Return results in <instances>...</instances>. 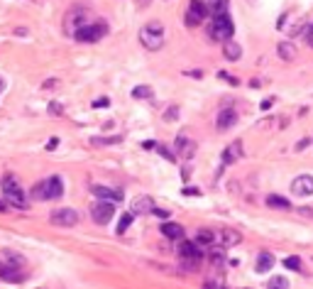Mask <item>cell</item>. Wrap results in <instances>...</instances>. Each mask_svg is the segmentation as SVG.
Masks as SVG:
<instances>
[{
	"instance_id": "29",
	"label": "cell",
	"mask_w": 313,
	"mask_h": 289,
	"mask_svg": "<svg viewBox=\"0 0 313 289\" xmlns=\"http://www.w3.org/2000/svg\"><path fill=\"white\" fill-rule=\"evenodd\" d=\"M284 267H286V270H296V272H299V270H301V260H299L296 255H291V257H286V260H284Z\"/></svg>"
},
{
	"instance_id": "6",
	"label": "cell",
	"mask_w": 313,
	"mask_h": 289,
	"mask_svg": "<svg viewBox=\"0 0 313 289\" xmlns=\"http://www.w3.org/2000/svg\"><path fill=\"white\" fill-rule=\"evenodd\" d=\"M113 216H115V206H113L108 199H105V201L101 199V201H98V204L91 209V218H93L98 225H105V223H108Z\"/></svg>"
},
{
	"instance_id": "28",
	"label": "cell",
	"mask_w": 313,
	"mask_h": 289,
	"mask_svg": "<svg viewBox=\"0 0 313 289\" xmlns=\"http://www.w3.org/2000/svg\"><path fill=\"white\" fill-rule=\"evenodd\" d=\"M228 2H230V0H213V2H210V12H213V15L225 12V10H228Z\"/></svg>"
},
{
	"instance_id": "36",
	"label": "cell",
	"mask_w": 313,
	"mask_h": 289,
	"mask_svg": "<svg viewBox=\"0 0 313 289\" xmlns=\"http://www.w3.org/2000/svg\"><path fill=\"white\" fill-rule=\"evenodd\" d=\"M152 214H154V216H159V218H169V211H164V209H157V206L152 209Z\"/></svg>"
},
{
	"instance_id": "19",
	"label": "cell",
	"mask_w": 313,
	"mask_h": 289,
	"mask_svg": "<svg viewBox=\"0 0 313 289\" xmlns=\"http://www.w3.org/2000/svg\"><path fill=\"white\" fill-rule=\"evenodd\" d=\"M272 267H274V255L267 253V250H262L257 255V272H269Z\"/></svg>"
},
{
	"instance_id": "8",
	"label": "cell",
	"mask_w": 313,
	"mask_h": 289,
	"mask_svg": "<svg viewBox=\"0 0 313 289\" xmlns=\"http://www.w3.org/2000/svg\"><path fill=\"white\" fill-rule=\"evenodd\" d=\"M49 220H52L54 225L71 228V225H76V223H78V211H73V209H57V211H52Z\"/></svg>"
},
{
	"instance_id": "16",
	"label": "cell",
	"mask_w": 313,
	"mask_h": 289,
	"mask_svg": "<svg viewBox=\"0 0 313 289\" xmlns=\"http://www.w3.org/2000/svg\"><path fill=\"white\" fill-rule=\"evenodd\" d=\"M62 194H64L62 177H49L47 179V199H62Z\"/></svg>"
},
{
	"instance_id": "26",
	"label": "cell",
	"mask_w": 313,
	"mask_h": 289,
	"mask_svg": "<svg viewBox=\"0 0 313 289\" xmlns=\"http://www.w3.org/2000/svg\"><path fill=\"white\" fill-rule=\"evenodd\" d=\"M223 260H225V255H223V245H220V248H210V262L220 267Z\"/></svg>"
},
{
	"instance_id": "40",
	"label": "cell",
	"mask_w": 313,
	"mask_h": 289,
	"mask_svg": "<svg viewBox=\"0 0 313 289\" xmlns=\"http://www.w3.org/2000/svg\"><path fill=\"white\" fill-rule=\"evenodd\" d=\"M57 144H59V140H57V138H52V140H49V143H47V149H54V147H57Z\"/></svg>"
},
{
	"instance_id": "7",
	"label": "cell",
	"mask_w": 313,
	"mask_h": 289,
	"mask_svg": "<svg viewBox=\"0 0 313 289\" xmlns=\"http://www.w3.org/2000/svg\"><path fill=\"white\" fill-rule=\"evenodd\" d=\"M206 15H208V7L201 2V0H191V5H188L186 10V25L188 27H196V25H201L203 20H206Z\"/></svg>"
},
{
	"instance_id": "21",
	"label": "cell",
	"mask_w": 313,
	"mask_h": 289,
	"mask_svg": "<svg viewBox=\"0 0 313 289\" xmlns=\"http://www.w3.org/2000/svg\"><path fill=\"white\" fill-rule=\"evenodd\" d=\"M0 280H5V282H22V272H20L17 265L15 267H2L0 265Z\"/></svg>"
},
{
	"instance_id": "10",
	"label": "cell",
	"mask_w": 313,
	"mask_h": 289,
	"mask_svg": "<svg viewBox=\"0 0 313 289\" xmlns=\"http://www.w3.org/2000/svg\"><path fill=\"white\" fill-rule=\"evenodd\" d=\"M240 240H243V235H240L238 230H233V228H223V230L215 233V243H220L223 248H233V245H238Z\"/></svg>"
},
{
	"instance_id": "23",
	"label": "cell",
	"mask_w": 313,
	"mask_h": 289,
	"mask_svg": "<svg viewBox=\"0 0 313 289\" xmlns=\"http://www.w3.org/2000/svg\"><path fill=\"white\" fill-rule=\"evenodd\" d=\"M267 206H272V209H281V211H289V209H291L289 199H284V196H277V194L267 196Z\"/></svg>"
},
{
	"instance_id": "33",
	"label": "cell",
	"mask_w": 313,
	"mask_h": 289,
	"mask_svg": "<svg viewBox=\"0 0 313 289\" xmlns=\"http://www.w3.org/2000/svg\"><path fill=\"white\" fill-rule=\"evenodd\" d=\"M174 118H179V108H176V106H172V108L167 110V115H164V120H174Z\"/></svg>"
},
{
	"instance_id": "44",
	"label": "cell",
	"mask_w": 313,
	"mask_h": 289,
	"mask_svg": "<svg viewBox=\"0 0 313 289\" xmlns=\"http://www.w3.org/2000/svg\"><path fill=\"white\" fill-rule=\"evenodd\" d=\"M0 88H2V83H0Z\"/></svg>"
},
{
	"instance_id": "12",
	"label": "cell",
	"mask_w": 313,
	"mask_h": 289,
	"mask_svg": "<svg viewBox=\"0 0 313 289\" xmlns=\"http://www.w3.org/2000/svg\"><path fill=\"white\" fill-rule=\"evenodd\" d=\"M152 209H154V201L149 199V196H137L135 201H132V216H142V214H152Z\"/></svg>"
},
{
	"instance_id": "32",
	"label": "cell",
	"mask_w": 313,
	"mask_h": 289,
	"mask_svg": "<svg viewBox=\"0 0 313 289\" xmlns=\"http://www.w3.org/2000/svg\"><path fill=\"white\" fill-rule=\"evenodd\" d=\"M154 149H157V152H159L162 157H167V159H172V162L176 159V154H172V152H169V149H167L164 144H154Z\"/></svg>"
},
{
	"instance_id": "37",
	"label": "cell",
	"mask_w": 313,
	"mask_h": 289,
	"mask_svg": "<svg viewBox=\"0 0 313 289\" xmlns=\"http://www.w3.org/2000/svg\"><path fill=\"white\" fill-rule=\"evenodd\" d=\"M184 194H186V196H198L201 191H198L196 186H186V189H184Z\"/></svg>"
},
{
	"instance_id": "41",
	"label": "cell",
	"mask_w": 313,
	"mask_h": 289,
	"mask_svg": "<svg viewBox=\"0 0 313 289\" xmlns=\"http://www.w3.org/2000/svg\"><path fill=\"white\" fill-rule=\"evenodd\" d=\"M304 147H309V140H306V138H304V140H301V143L296 144V149H304Z\"/></svg>"
},
{
	"instance_id": "43",
	"label": "cell",
	"mask_w": 313,
	"mask_h": 289,
	"mask_svg": "<svg viewBox=\"0 0 313 289\" xmlns=\"http://www.w3.org/2000/svg\"><path fill=\"white\" fill-rule=\"evenodd\" d=\"M147 2H149V0H139V7H144V5H147Z\"/></svg>"
},
{
	"instance_id": "18",
	"label": "cell",
	"mask_w": 313,
	"mask_h": 289,
	"mask_svg": "<svg viewBox=\"0 0 313 289\" xmlns=\"http://www.w3.org/2000/svg\"><path fill=\"white\" fill-rule=\"evenodd\" d=\"M162 233H164V238H172V240H181L184 238V225H179V223H164L162 225Z\"/></svg>"
},
{
	"instance_id": "31",
	"label": "cell",
	"mask_w": 313,
	"mask_h": 289,
	"mask_svg": "<svg viewBox=\"0 0 313 289\" xmlns=\"http://www.w3.org/2000/svg\"><path fill=\"white\" fill-rule=\"evenodd\" d=\"M130 223H132V214H125V216L118 220V233H125L127 228H130Z\"/></svg>"
},
{
	"instance_id": "4",
	"label": "cell",
	"mask_w": 313,
	"mask_h": 289,
	"mask_svg": "<svg viewBox=\"0 0 313 289\" xmlns=\"http://www.w3.org/2000/svg\"><path fill=\"white\" fill-rule=\"evenodd\" d=\"M179 260H181V265L186 267L188 272L191 270H196L198 267V262L203 260V250H201V245L193 240H184L181 245H179Z\"/></svg>"
},
{
	"instance_id": "35",
	"label": "cell",
	"mask_w": 313,
	"mask_h": 289,
	"mask_svg": "<svg viewBox=\"0 0 313 289\" xmlns=\"http://www.w3.org/2000/svg\"><path fill=\"white\" fill-rule=\"evenodd\" d=\"M218 76H220V78H225L228 83H233V86H238V78H233V76H230V73H228V72H220V73H218Z\"/></svg>"
},
{
	"instance_id": "22",
	"label": "cell",
	"mask_w": 313,
	"mask_h": 289,
	"mask_svg": "<svg viewBox=\"0 0 313 289\" xmlns=\"http://www.w3.org/2000/svg\"><path fill=\"white\" fill-rule=\"evenodd\" d=\"M277 52H279V57H281L284 62H291V59L296 57V44H291V42H281V44L277 47Z\"/></svg>"
},
{
	"instance_id": "34",
	"label": "cell",
	"mask_w": 313,
	"mask_h": 289,
	"mask_svg": "<svg viewBox=\"0 0 313 289\" xmlns=\"http://www.w3.org/2000/svg\"><path fill=\"white\" fill-rule=\"evenodd\" d=\"M62 103H49V113H52V115H62Z\"/></svg>"
},
{
	"instance_id": "24",
	"label": "cell",
	"mask_w": 313,
	"mask_h": 289,
	"mask_svg": "<svg viewBox=\"0 0 313 289\" xmlns=\"http://www.w3.org/2000/svg\"><path fill=\"white\" fill-rule=\"evenodd\" d=\"M30 199H35V201H47V181L35 184L32 191H30Z\"/></svg>"
},
{
	"instance_id": "20",
	"label": "cell",
	"mask_w": 313,
	"mask_h": 289,
	"mask_svg": "<svg viewBox=\"0 0 313 289\" xmlns=\"http://www.w3.org/2000/svg\"><path fill=\"white\" fill-rule=\"evenodd\" d=\"M196 243H198L201 248H210V245L215 243V230H208V228H201V230L196 233Z\"/></svg>"
},
{
	"instance_id": "1",
	"label": "cell",
	"mask_w": 313,
	"mask_h": 289,
	"mask_svg": "<svg viewBox=\"0 0 313 289\" xmlns=\"http://www.w3.org/2000/svg\"><path fill=\"white\" fill-rule=\"evenodd\" d=\"M139 42H142V47L149 49V52L162 49V47H164V25H162L159 20L147 22V25L139 30Z\"/></svg>"
},
{
	"instance_id": "15",
	"label": "cell",
	"mask_w": 313,
	"mask_h": 289,
	"mask_svg": "<svg viewBox=\"0 0 313 289\" xmlns=\"http://www.w3.org/2000/svg\"><path fill=\"white\" fill-rule=\"evenodd\" d=\"M91 191H93V194H96L98 199H108V201H118V204L123 201V191H120V189H108V186H93Z\"/></svg>"
},
{
	"instance_id": "5",
	"label": "cell",
	"mask_w": 313,
	"mask_h": 289,
	"mask_svg": "<svg viewBox=\"0 0 313 289\" xmlns=\"http://www.w3.org/2000/svg\"><path fill=\"white\" fill-rule=\"evenodd\" d=\"M105 25L103 22H96V25H81V27H76L73 30V37H76V42H98L103 35H105Z\"/></svg>"
},
{
	"instance_id": "11",
	"label": "cell",
	"mask_w": 313,
	"mask_h": 289,
	"mask_svg": "<svg viewBox=\"0 0 313 289\" xmlns=\"http://www.w3.org/2000/svg\"><path fill=\"white\" fill-rule=\"evenodd\" d=\"M235 123H238V113L233 108H223L218 113V120H215L218 130H230V128H235Z\"/></svg>"
},
{
	"instance_id": "39",
	"label": "cell",
	"mask_w": 313,
	"mask_h": 289,
	"mask_svg": "<svg viewBox=\"0 0 313 289\" xmlns=\"http://www.w3.org/2000/svg\"><path fill=\"white\" fill-rule=\"evenodd\" d=\"M108 106V101L105 98H101V101H93V108H105Z\"/></svg>"
},
{
	"instance_id": "14",
	"label": "cell",
	"mask_w": 313,
	"mask_h": 289,
	"mask_svg": "<svg viewBox=\"0 0 313 289\" xmlns=\"http://www.w3.org/2000/svg\"><path fill=\"white\" fill-rule=\"evenodd\" d=\"M240 157H243V143L235 140L233 144L225 147V152H223V164H233V162H238Z\"/></svg>"
},
{
	"instance_id": "38",
	"label": "cell",
	"mask_w": 313,
	"mask_h": 289,
	"mask_svg": "<svg viewBox=\"0 0 313 289\" xmlns=\"http://www.w3.org/2000/svg\"><path fill=\"white\" fill-rule=\"evenodd\" d=\"M304 35H306V42L313 47V25H311V27H306V32H304Z\"/></svg>"
},
{
	"instance_id": "13",
	"label": "cell",
	"mask_w": 313,
	"mask_h": 289,
	"mask_svg": "<svg viewBox=\"0 0 313 289\" xmlns=\"http://www.w3.org/2000/svg\"><path fill=\"white\" fill-rule=\"evenodd\" d=\"M174 147H176V154L184 157V159H191V157L196 154V143L188 140V138H184V135L176 138V144H174Z\"/></svg>"
},
{
	"instance_id": "42",
	"label": "cell",
	"mask_w": 313,
	"mask_h": 289,
	"mask_svg": "<svg viewBox=\"0 0 313 289\" xmlns=\"http://www.w3.org/2000/svg\"><path fill=\"white\" fill-rule=\"evenodd\" d=\"M5 211H7V204H5V201H0V214H5Z\"/></svg>"
},
{
	"instance_id": "27",
	"label": "cell",
	"mask_w": 313,
	"mask_h": 289,
	"mask_svg": "<svg viewBox=\"0 0 313 289\" xmlns=\"http://www.w3.org/2000/svg\"><path fill=\"white\" fill-rule=\"evenodd\" d=\"M149 96H152L149 86H135L132 88V98H149Z\"/></svg>"
},
{
	"instance_id": "9",
	"label": "cell",
	"mask_w": 313,
	"mask_h": 289,
	"mask_svg": "<svg viewBox=\"0 0 313 289\" xmlns=\"http://www.w3.org/2000/svg\"><path fill=\"white\" fill-rule=\"evenodd\" d=\"M291 194L294 196H313V177L311 174H301L291 181Z\"/></svg>"
},
{
	"instance_id": "25",
	"label": "cell",
	"mask_w": 313,
	"mask_h": 289,
	"mask_svg": "<svg viewBox=\"0 0 313 289\" xmlns=\"http://www.w3.org/2000/svg\"><path fill=\"white\" fill-rule=\"evenodd\" d=\"M123 143V138L120 135H113V138H93L91 144H96V147H108V144H118Z\"/></svg>"
},
{
	"instance_id": "3",
	"label": "cell",
	"mask_w": 313,
	"mask_h": 289,
	"mask_svg": "<svg viewBox=\"0 0 313 289\" xmlns=\"http://www.w3.org/2000/svg\"><path fill=\"white\" fill-rule=\"evenodd\" d=\"M2 194H5L7 204H12L15 209H27L25 191H22V186L17 184V179H15L12 174H7V177L2 179Z\"/></svg>"
},
{
	"instance_id": "30",
	"label": "cell",
	"mask_w": 313,
	"mask_h": 289,
	"mask_svg": "<svg viewBox=\"0 0 313 289\" xmlns=\"http://www.w3.org/2000/svg\"><path fill=\"white\" fill-rule=\"evenodd\" d=\"M289 287V280H284V277H272L269 280V289H286Z\"/></svg>"
},
{
	"instance_id": "2",
	"label": "cell",
	"mask_w": 313,
	"mask_h": 289,
	"mask_svg": "<svg viewBox=\"0 0 313 289\" xmlns=\"http://www.w3.org/2000/svg\"><path fill=\"white\" fill-rule=\"evenodd\" d=\"M208 35H210V39H215V42H228V39H233V35H235V25H233L230 15H228V12H218V15H213V25H210Z\"/></svg>"
},
{
	"instance_id": "17",
	"label": "cell",
	"mask_w": 313,
	"mask_h": 289,
	"mask_svg": "<svg viewBox=\"0 0 313 289\" xmlns=\"http://www.w3.org/2000/svg\"><path fill=\"white\" fill-rule=\"evenodd\" d=\"M223 54H225V59H228V62H238V59H240V54H243V47H240L238 42L228 39V42H223Z\"/></svg>"
}]
</instances>
